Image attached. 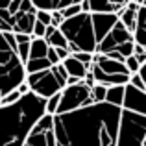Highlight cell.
<instances>
[{
    "instance_id": "cell-1",
    "label": "cell",
    "mask_w": 146,
    "mask_h": 146,
    "mask_svg": "<svg viewBox=\"0 0 146 146\" xmlns=\"http://www.w3.org/2000/svg\"><path fill=\"white\" fill-rule=\"evenodd\" d=\"M120 107L93 104L89 107L52 117L56 146H115Z\"/></svg>"
},
{
    "instance_id": "cell-2",
    "label": "cell",
    "mask_w": 146,
    "mask_h": 146,
    "mask_svg": "<svg viewBox=\"0 0 146 146\" xmlns=\"http://www.w3.org/2000/svg\"><path fill=\"white\" fill-rule=\"evenodd\" d=\"M46 100L28 93L13 106L0 107V146H24L32 128L44 117Z\"/></svg>"
},
{
    "instance_id": "cell-3",
    "label": "cell",
    "mask_w": 146,
    "mask_h": 146,
    "mask_svg": "<svg viewBox=\"0 0 146 146\" xmlns=\"http://www.w3.org/2000/svg\"><path fill=\"white\" fill-rule=\"evenodd\" d=\"M63 37L68 43V54H76V52H85V54H93L96 50V39H94V32H93V24H91V15L89 13H78L76 17L67 19L61 22L59 28Z\"/></svg>"
},
{
    "instance_id": "cell-4",
    "label": "cell",
    "mask_w": 146,
    "mask_h": 146,
    "mask_svg": "<svg viewBox=\"0 0 146 146\" xmlns=\"http://www.w3.org/2000/svg\"><path fill=\"white\" fill-rule=\"evenodd\" d=\"M24 65L19 61L17 54L7 46L0 33V98L24 83Z\"/></svg>"
},
{
    "instance_id": "cell-5",
    "label": "cell",
    "mask_w": 146,
    "mask_h": 146,
    "mask_svg": "<svg viewBox=\"0 0 146 146\" xmlns=\"http://www.w3.org/2000/svg\"><path fill=\"white\" fill-rule=\"evenodd\" d=\"M115 146H146V117L120 111Z\"/></svg>"
},
{
    "instance_id": "cell-6",
    "label": "cell",
    "mask_w": 146,
    "mask_h": 146,
    "mask_svg": "<svg viewBox=\"0 0 146 146\" xmlns=\"http://www.w3.org/2000/svg\"><path fill=\"white\" fill-rule=\"evenodd\" d=\"M89 106H93V102H91V89L83 82H80L76 85L61 89L59 106H57L56 115L72 113V111L83 109V107H89Z\"/></svg>"
},
{
    "instance_id": "cell-7",
    "label": "cell",
    "mask_w": 146,
    "mask_h": 146,
    "mask_svg": "<svg viewBox=\"0 0 146 146\" xmlns=\"http://www.w3.org/2000/svg\"><path fill=\"white\" fill-rule=\"evenodd\" d=\"M24 83L28 85V91L32 94H35L37 98L48 100L50 96L61 93L59 83L56 82L52 70H43V72H35V74H30L24 78Z\"/></svg>"
},
{
    "instance_id": "cell-8",
    "label": "cell",
    "mask_w": 146,
    "mask_h": 146,
    "mask_svg": "<svg viewBox=\"0 0 146 146\" xmlns=\"http://www.w3.org/2000/svg\"><path fill=\"white\" fill-rule=\"evenodd\" d=\"M126 43H133V35L120 24V22L117 21V24L111 28V32L107 33V35L96 44V50H94V54L106 56V54H109V52H115V50H118L122 44H126Z\"/></svg>"
},
{
    "instance_id": "cell-9",
    "label": "cell",
    "mask_w": 146,
    "mask_h": 146,
    "mask_svg": "<svg viewBox=\"0 0 146 146\" xmlns=\"http://www.w3.org/2000/svg\"><path fill=\"white\" fill-rule=\"evenodd\" d=\"M24 146H56L52 133V117L44 115L37 120V124L32 128Z\"/></svg>"
},
{
    "instance_id": "cell-10",
    "label": "cell",
    "mask_w": 146,
    "mask_h": 146,
    "mask_svg": "<svg viewBox=\"0 0 146 146\" xmlns=\"http://www.w3.org/2000/svg\"><path fill=\"white\" fill-rule=\"evenodd\" d=\"M120 109L146 117V93L137 91L135 87H131L129 83L124 85V98H122Z\"/></svg>"
},
{
    "instance_id": "cell-11",
    "label": "cell",
    "mask_w": 146,
    "mask_h": 146,
    "mask_svg": "<svg viewBox=\"0 0 146 146\" xmlns=\"http://www.w3.org/2000/svg\"><path fill=\"white\" fill-rule=\"evenodd\" d=\"M117 21H118L117 15H91V24H93L96 44L111 32V28L117 24Z\"/></svg>"
},
{
    "instance_id": "cell-12",
    "label": "cell",
    "mask_w": 146,
    "mask_h": 146,
    "mask_svg": "<svg viewBox=\"0 0 146 146\" xmlns=\"http://www.w3.org/2000/svg\"><path fill=\"white\" fill-rule=\"evenodd\" d=\"M33 22H35V11L33 13H17L13 15V28H11V33H21V35H30L32 37V28Z\"/></svg>"
},
{
    "instance_id": "cell-13",
    "label": "cell",
    "mask_w": 146,
    "mask_h": 146,
    "mask_svg": "<svg viewBox=\"0 0 146 146\" xmlns=\"http://www.w3.org/2000/svg\"><path fill=\"white\" fill-rule=\"evenodd\" d=\"M131 35H133V43L146 48V4H143L137 11V21Z\"/></svg>"
},
{
    "instance_id": "cell-14",
    "label": "cell",
    "mask_w": 146,
    "mask_h": 146,
    "mask_svg": "<svg viewBox=\"0 0 146 146\" xmlns=\"http://www.w3.org/2000/svg\"><path fill=\"white\" fill-rule=\"evenodd\" d=\"M78 0H32V6L35 7L37 11H48V13H54V11H61L65 7L72 6Z\"/></svg>"
},
{
    "instance_id": "cell-15",
    "label": "cell",
    "mask_w": 146,
    "mask_h": 146,
    "mask_svg": "<svg viewBox=\"0 0 146 146\" xmlns=\"http://www.w3.org/2000/svg\"><path fill=\"white\" fill-rule=\"evenodd\" d=\"M61 65H63L65 72H67V76H72V78L76 80H83L87 74V67H83L80 61H76L72 56H68L65 61H61Z\"/></svg>"
},
{
    "instance_id": "cell-16",
    "label": "cell",
    "mask_w": 146,
    "mask_h": 146,
    "mask_svg": "<svg viewBox=\"0 0 146 146\" xmlns=\"http://www.w3.org/2000/svg\"><path fill=\"white\" fill-rule=\"evenodd\" d=\"M13 35H15V33H13ZM30 41H32V37H30V35H21V33H17V35H15V43H17V50H15V54H17L19 61H21L22 65L28 61Z\"/></svg>"
},
{
    "instance_id": "cell-17",
    "label": "cell",
    "mask_w": 146,
    "mask_h": 146,
    "mask_svg": "<svg viewBox=\"0 0 146 146\" xmlns=\"http://www.w3.org/2000/svg\"><path fill=\"white\" fill-rule=\"evenodd\" d=\"M48 52V44L44 39H33L30 41V52H28V61L30 59H44Z\"/></svg>"
},
{
    "instance_id": "cell-18",
    "label": "cell",
    "mask_w": 146,
    "mask_h": 146,
    "mask_svg": "<svg viewBox=\"0 0 146 146\" xmlns=\"http://www.w3.org/2000/svg\"><path fill=\"white\" fill-rule=\"evenodd\" d=\"M122 98H124V87H122V85L107 87L106 100H104V102L109 104V106H113V107H120L122 106Z\"/></svg>"
},
{
    "instance_id": "cell-19",
    "label": "cell",
    "mask_w": 146,
    "mask_h": 146,
    "mask_svg": "<svg viewBox=\"0 0 146 146\" xmlns=\"http://www.w3.org/2000/svg\"><path fill=\"white\" fill-rule=\"evenodd\" d=\"M52 68V65L48 63V59H30L24 63V74L30 76V74H35V72H43V70H48Z\"/></svg>"
},
{
    "instance_id": "cell-20",
    "label": "cell",
    "mask_w": 146,
    "mask_h": 146,
    "mask_svg": "<svg viewBox=\"0 0 146 146\" xmlns=\"http://www.w3.org/2000/svg\"><path fill=\"white\" fill-rule=\"evenodd\" d=\"M59 96H61V93H57V94H54V96H50L46 100V104H44V115H48V117L56 115L57 106H59Z\"/></svg>"
},
{
    "instance_id": "cell-21",
    "label": "cell",
    "mask_w": 146,
    "mask_h": 146,
    "mask_svg": "<svg viewBox=\"0 0 146 146\" xmlns=\"http://www.w3.org/2000/svg\"><path fill=\"white\" fill-rule=\"evenodd\" d=\"M50 70H52V74H54V78H56V82L59 83V87L61 89H65V82H67V72H65V68H63V65H56V67H52L50 68Z\"/></svg>"
},
{
    "instance_id": "cell-22",
    "label": "cell",
    "mask_w": 146,
    "mask_h": 146,
    "mask_svg": "<svg viewBox=\"0 0 146 146\" xmlns=\"http://www.w3.org/2000/svg\"><path fill=\"white\" fill-rule=\"evenodd\" d=\"M106 87L102 85H93L91 87V102L93 104H102L106 100Z\"/></svg>"
},
{
    "instance_id": "cell-23",
    "label": "cell",
    "mask_w": 146,
    "mask_h": 146,
    "mask_svg": "<svg viewBox=\"0 0 146 146\" xmlns=\"http://www.w3.org/2000/svg\"><path fill=\"white\" fill-rule=\"evenodd\" d=\"M72 57H74L76 61H80V63L83 65V67H87V70L91 68V63H93V54H85V52H76V54H70Z\"/></svg>"
},
{
    "instance_id": "cell-24",
    "label": "cell",
    "mask_w": 146,
    "mask_h": 146,
    "mask_svg": "<svg viewBox=\"0 0 146 146\" xmlns=\"http://www.w3.org/2000/svg\"><path fill=\"white\" fill-rule=\"evenodd\" d=\"M129 85L135 87V89L141 91V93H146V83L141 80L139 74H131V76H129Z\"/></svg>"
},
{
    "instance_id": "cell-25",
    "label": "cell",
    "mask_w": 146,
    "mask_h": 146,
    "mask_svg": "<svg viewBox=\"0 0 146 146\" xmlns=\"http://www.w3.org/2000/svg\"><path fill=\"white\" fill-rule=\"evenodd\" d=\"M35 21L41 22L43 26H50V13L48 11H37L35 9Z\"/></svg>"
},
{
    "instance_id": "cell-26",
    "label": "cell",
    "mask_w": 146,
    "mask_h": 146,
    "mask_svg": "<svg viewBox=\"0 0 146 146\" xmlns=\"http://www.w3.org/2000/svg\"><path fill=\"white\" fill-rule=\"evenodd\" d=\"M54 50H56V56H57V59H59V61H65L68 56H70L67 48H54Z\"/></svg>"
}]
</instances>
